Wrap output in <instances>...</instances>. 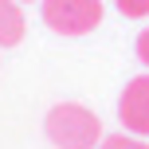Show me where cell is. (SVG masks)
I'll list each match as a JSON object with an SVG mask.
<instances>
[{
  "label": "cell",
  "instance_id": "cell-4",
  "mask_svg": "<svg viewBox=\"0 0 149 149\" xmlns=\"http://www.w3.org/2000/svg\"><path fill=\"white\" fill-rule=\"evenodd\" d=\"M28 31L24 20V4L20 0H0V47H16Z\"/></svg>",
  "mask_w": 149,
  "mask_h": 149
},
{
  "label": "cell",
  "instance_id": "cell-2",
  "mask_svg": "<svg viewBox=\"0 0 149 149\" xmlns=\"http://www.w3.org/2000/svg\"><path fill=\"white\" fill-rule=\"evenodd\" d=\"M39 16L55 36H90L102 24V0H39Z\"/></svg>",
  "mask_w": 149,
  "mask_h": 149
},
{
  "label": "cell",
  "instance_id": "cell-8",
  "mask_svg": "<svg viewBox=\"0 0 149 149\" xmlns=\"http://www.w3.org/2000/svg\"><path fill=\"white\" fill-rule=\"evenodd\" d=\"M20 4H31V0H20Z\"/></svg>",
  "mask_w": 149,
  "mask_h": 149
},
{
  "label": "cell",
  "instance_id": "cell-7",
  "mask_svg": "<svg viewBox=\"0 0 149 149\" xmlns=\"http://www.w3.org/2000/svg\"><path fill=\"white\" fill-rule=\"evenodd\" d=\"M134 51H137V59L149 67V28H141V36H137V43H134Z\"/></svg>",
  "mask_w": 149,
  "mask_h": 149
},
{
  "label": "cell",
  "instance_id": "cell-3",
  "mask_svg": "<svg viewBox=\"0 0 149 149\" xmlns=\"http://www.w3.org/2000/svg\"><path fill=\"white\" fill-rule=\"evenodd\" d=\"M118 122L126 134L149 137V71L126 82V90L118 98Z\"/></svg>",
  "mask_w": 149,
  "mask_h": 149
},
{
  "label": "cell",
  "instance_id": "cell-6",
  "mask_svg": "<svg viewBox=\"0 0 149 149\" xmlns=\"http://www.w3.org/2000/svg\"><path fill=\"white\" fill-rule=\"evenodd\" d=\"M114 8L130 20H149V0H114Z\"/></svg>",
  "mask_w": 149,
  "mask_h": 149
},
{
  "label": "cell",
  "instance_id": "cell-5",
  "mask_svg": "<svg viewBox=\"0 0 149 149\" xmlns=\"http://www.w3.org/2000/svg\"><path fill=\"white\" fill-rule=\"evenodd\" d=\"M98 149H149V137H137V134H106Z\"/></svg>",
  "mask_w": 149,
  "mask_h": 149
},
{
  "label": "cell",
  "instance_id": "cell-1",
  "mask_svg": "<svg viewBox=\"0 0 149 149\" xmlns=\"http://www.w3.org/2000/svg\"><path fill=\"white\" fill-rule=\"evenodd\" d=\"M43 134L55 149H98L102 145V118L82 102H59L47 110Z\"/></svg>",
  "mask_w": 149,
  "mask_h": 149
}]
</instances>
